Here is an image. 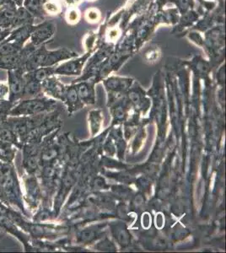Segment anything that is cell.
<instances>
[{
  "label": "cell",
  "mask_w": 226,
  "mask_h": 253,
  "mask_svg": "<svg viewBox=\"0 0 226 253\" xmlns=\"http://www.w3.org/2000/svg\"><path fill=\"white\" fill-rule=\"evenodd\" d=\"M86 20L92 23H95L100 20V13L96 9H88L86 13Z\"/></svg>",
  "instance_id": "9c48e42d"
},
{
  "label": "cell",
  "mask_w": 226,
  "mask_h": 253,
  "mask_svg": "<svg viewBox=\"0 0 226 253\" xmlns=\"http://www.w3.org/2000/svg\"><path fill=\"white\" fill-rule=\"evenodd\" d=\"M48 101L43 100H29L20 103L16 108L12 110L11 114L14 116L18 115H35L39 112H43L48 109L50 105Z\"/></svg>",
  "instance_id": "6da1fadb"
},
{
  "label": "cell",
  "mask_w": 226,
  "mask_h": 253,
  "mask_svg": "<svg viewBox=\"0 0 226 253\" xmlns=\"http://www.w3.org/2000/svg\"><path fill=\"white\" fill-rule=\"evenodd\" d=\"M46 9H48L49 12H54V13H56L58 8H57V5L54 4V3H48V4L46 5Z\"/></svg>",
  "instance_id": "7c38bea8"
},
{
  "label": "cell",
  "mask_w": 226,
  "mask_h": 253,
  "mask_svg": "<svg viewBox=\"0 0 226 253\" xmlns=\"http://www.w3.org/2000/svg\"><path fill=\"white\" fill-rule=\"evenodd\" d=\"M10 89L14 95L20 94L23 89V82L21 81V79L17 76L13 77L10 81Z\"/></svg>",
  "instance_id": "52a82bcc"
},
{
  "label": "cell",
  "mask_w": 226,
  "mask_h": 253,
  "mask_svg": "<svg viewBox=\"0 0 226 253\" xmlns=\"http://www.w3.org/2000/svg\"><path fill=\"white\" fill-rule=\"evenodd\" d=\"M69 21L70 22H74V23H77L80 19V13L78 11V9H72L71 11L69 13Z\"/></svg>",
  "instance_id": "8fae6325"
},
{
  "label": "cell",
  "mask_w": 226,
  "mask_h": 253,
  "mask_svg": "<svg viewBox=\"0 0 226 253\" xmlns=\"http://www.w3.org/2000/svg\"><path fill=\"white\" fill-rule=\"evenodd\" d=\"M0 139L5 142H13L14 143L16 140L15 134L10 127L6 126H0Z\"/></svg>",
  "instance_id": "5b68a950"
},
{
  "label": "cell",
  "mask_w": 226,
  "mask_h": 253,
  "mask_svg": "<svg viewBox=\"0 0 226 253\" xmlns=\"http://www.w3.org/2000/svg\"><path fill=\"white\" fill-rule=\"evenodd\" d=\"M80 101L86 104L94 103V90L93 84L83 82L75 85Z\"/></svg>",
  "instance_id": "277c9868"
},
{
  "label": "cell",
  "mask_w": 226,
  "mask_h": 253,
  "mask_svg": "<svg viewBox=\"0 0 226 253\" xmlns=\"http://www.w3.org/2000/svg\"><path fill=\"white\" fill-rule=\"evenodd\" d=\"M91 1H92V0H91Z\"/></svg>",
  "instance_id": "5bb4252c"
},
{
  "label": "cell",
  "mask_w": 226,
  "mask_h": 253,
  "mask_svg": "<svg viewBox=\"0 0 226 253\" xmlns=\"http://www.w3.org/2000/svg\"><path fill=\"white\" fill-rule=\"evenodd\" d=\"M51 74V69H42L38 71L37 75H36V78L39 81H43Z\"/></svg>",
  "instance_id": "30bf717a"
},
{
  "label": "cell",
  "mask_w": 226,
  "mask_h": 253,
  "mask_svg": "<svg viewBox=\"0 0 226 253\" xmlns=\"http://www.w3.org/2000/svg\"><path fill=\"white\" fill-rule=\"evenodd\" d=\"M90 53L91 51H89L84 57L63 63V65H61L56 70V72L61 75H80L83 69L84 63H86L87 58L90 56Z\"/></svg>",
  "instance_id": "7a4b0ae2"
},
{
  "label": "cell",
  "mask_w": 226,
  "mask_h": 253,
  "mask_svg": "<svg viewBox=\"0 0 226 253\" xmlns=\"http://www.w3.org/2000/svg\"><path fill=\"white\" fill-rule=\"evenodd\" d=\"M132 83L133 80L131 79L111 77L105 81V85L110 92L120 95L129 90Z\"/></svg>",
  "instance_id": "3957f363"
},
{
  "label": "cell",
  "mask_w": 226,
  "mask_h": 253,
  "mask_svg": "<svg viewBox=\"0 0 226 253\" xmlns=\"http://www.w3.org/2000/svg\"><path fill=\"white\" fill-rule=\"evenodd\" d=\"M13 155L14 152L10 148V145L9 144H5L4 142L2 143L0 141V158L10 160L13 158Z\"/></svg>",
  "instance_id": "8992f818"
},
{
  "label": "cell",
  "mask_w": 226,
  "mask_h": 253,
  "mask_svg": "<svg viewBox=\"0 0 226 253\" xmlns=\"http://www.w3.org/2000/svg\"><path fill=\"white\" fill-rule=\"evenodd\" d=\"M51 27L52 26H43V28L38 30L37 32V35H36L37 38H38L40 41L45 40L46 38H48L50 35L52 34V29Z\"/></svg>",
  "instance_id": "ba28073f"
},
{
  "label": "cell",
  "mask_w": 226,
  "mask_h": 253,
  "mask_svg": "<svg viewBox=\"0 0 226 253\" xmlns=\"http://www.w3.org/2000/svg\"><path fill=\"white\" fill-rule=\"evenodd\" d=\"M69 1V3H78L80 1H81V0H68Z\"/></svg>",
  "instance_id": "4fadbf2b"
}]
</instances>
